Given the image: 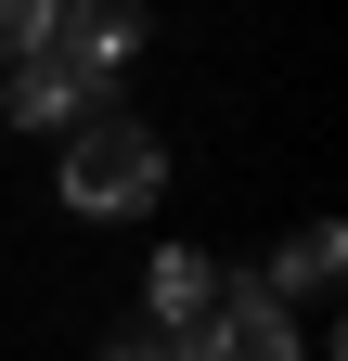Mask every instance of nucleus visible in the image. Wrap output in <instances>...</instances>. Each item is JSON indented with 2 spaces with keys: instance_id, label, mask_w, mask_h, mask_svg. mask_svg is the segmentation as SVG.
<instances>
[{
  "instance_id": "nucleus-6",
  "label": "nucleus",
  "mask_w": 348,
  "mask_h": 361,
  "mask_svg": "<svg viewBox=\"0 0 348 361\" xmlns=\"http://www.w3.org/2000/svg\"><path fill=\"white\" fill-rule=\"evenodd\" d=\"M335 271H348V233H335V219H297V233H284V258L258 271V297H271V310H297V297H335Z\"/></svg>"
},
{
  "instance_id": "nucleus-1",
  "label": "nucleus",
  "mask_w": 348,
  "mask_h": 361,
  "mask_svg": "<svg viewBox=\"0 0 348 361\" xmlns=\"http://www.w3.org/2000/svg\"><path fill=\"white\" fill-rule=\"evenodd\" d=\"M65 219H142L168 194V129L142 116H91V129H65Z\"/></svg>"
},
{
  "instance_id": "nucleus-4",
  "label": "nucleus",
  "mask_w": 348,
  "mask_h": 361,
  "mask_svg": "<svg viewBox=\"0 0 348 361\" xmlns=\"http://www.w3.org/2000/svg\"><path fill=\"white\" fill-rule=\"evenodd\" d=\"M194 361H310V336H297V310H271L258 284H220V310L194 323Z\"/></svg>"
},
{
  "instance_id": "nucleus-2",
  "label": "nucleus",
  "mask_w": 348,
  "mask_h": 361,
  "mask_svg": "<svg viewBox=\"0 0 348 361\" xmlns=\"http://www.w3.org/2000/svg\"><path fill=\"white\" fill-rule=\"evenodd\" d=\"M142 39H155V13L142 0H52V26H39V52H65L91 90H116L129 65H142Z\"/></svg>"
},
{
  "instance_id": "nucleus-3",
  "label": "nucleus",
  "mask_w": 348,
  "mask_h": 361,
  "mask_svg": "<svg viewBox=\"0 0 348 361\" xmlns=\"http://www.w3.org/2000/svg\"><path fill=\"white\" fill-rule=\"evenodd\" d=\"M0 116H13V129H39V142H65V129L116 116V90H91L65 52H26V65H0Z\"/></svg>"
},
{
  "instance_id": "nucleus-5",
  "label": "nucleus",
  "mask_w": 348,
  "mask_h": 361,
  "mask_svg": "<svg viewBox=\"0 0 348 361\" xmlns=\"http://www.w3.org/2000/svg\"><path fill=\"white\" fill-rule=\"evenodd\" d=\"M220 284H232V271L206 258V245H155V258H142V323H155V336H194L206 310H220Z\"/></svg>"
},
{
  "instance_id": "nucleus-7",
  "label": "nucleus",
  "mask_w": 348,
  "mask_h": 361,
  "mask_svg": "<svg viewBox=\"0 0 348 361\" xmlns=\"http://www.w3.org/2000/svg\"><path fill=\"white\" fill-rule=\"evenodd\" d=\"M104 361H194V336H155V323H116Z\"/></svg>"
},
{
  "instance_id": "nucleus-8",
  "label": "nucleus",
  "mask_w": 348,
  "mask_h": 361,
  "mask_svg": "<svg viewBox=\"0 0 348 361\" xmlns=\"http://www.w3.org/2000/svg\"><path fill=\"white\" fill-rule=\"evenodd\" d=\"M39 26H52V0H0V65H26Z\"/></svg>"
}]
</instances>
